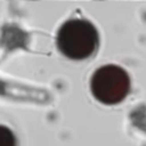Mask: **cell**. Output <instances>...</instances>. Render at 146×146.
<instances>
[{
  "instance_id": "2",
  "label": "cell",
  "mask_w": 146,
  "mask_h": 146,
  "mask_svg": "<svg viewBox=\"0 0 146 146\" xmlns=\"http://www.w3.org/2000/svg\"><path fill=\"white\" fill-rule=\"evenodd\" d=\"M94 98L105 105H115L127 98L131 88L128 73L115 64H106L94 72L90 81Z\"/></svg>"
},
{
  "instance_id": "1",
  "label": "cell",
  "mask_w": 146,
  "mask_h": 146,
  "mask_svg": "<svg viewBox=\"0 0 146 146\" xmlns=\"http://www.w3.org/2000/svg\"><path fill=\"white\" fill-rule=\"evenodd\" d=\"M58 50L72 60H85L99 48V32L87 19L73 18L60 26L56 33Z\"/></svg>"
},
{
  "instance_id": "3",
  "label": "cell",
  "mask_w": 146,
  "mask_h": 146,
  "mask_svg": "<svg viewBox=\"0 0 146 146\" xmlns=\"http://www.w3.org/2000/svg\"><path fill=\"white\" fill-rule=\"evenodd\" d=\"M0 146H17V139L12 129L0 124Z\"/></svg>"
}]
</instances>
